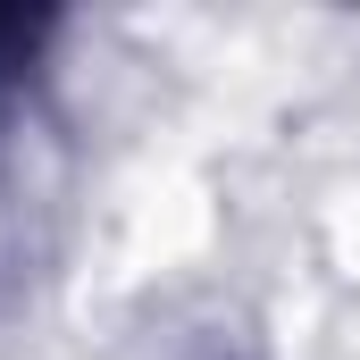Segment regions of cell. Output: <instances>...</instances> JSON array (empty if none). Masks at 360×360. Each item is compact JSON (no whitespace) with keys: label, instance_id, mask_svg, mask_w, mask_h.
Returning <instances> with one entry per match:
<instances>
[{"label":"cell","instance_id":"6da1fadb","mask_svg":"<svg viewBox=\"0 0 360 360\" xmlns=\"http://www.w3.org/2000/svg\"><path fill=\"white\" fill-rule=\"evenodd\" d=\"M51 34L59 17L0 8V319L59 260L68 151H59V109H51Z\"/></svg>","mask_w":360,"mask_h":360}]
</instances>
